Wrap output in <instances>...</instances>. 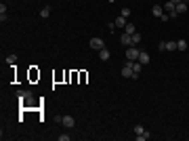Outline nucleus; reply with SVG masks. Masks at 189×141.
<instances>
[{
  "instance_id": "f257e3e1",
  "label": "nucleus",
  "mask_w": 189,
  "mask_h": 141,
  "mask_svg": "<svg viewBox=\"0 0 189 141\" xmlns=\"http://www.w3.org/2000/svg\"><path fill=\"white\" fill-rule=\"evenodd\" d=\"M88 47L93 48V51H101V48H105V42H103V38H90V42H88Z\"/></svg>"
},
{
  "instance_id": "f03ea898",
  "label": "nucleus",
  "mask_w": 189,
  "mask_h": 141,
  "mask_svg": "<svg viewBox=\"0 0 189 141\" xmlns=\"http://www.w3.org/2000/svg\"><path fill=\"white\" fill-rule=\"evenodd\" d=\"M139 53H141V51L137 47H128L126 48V59H128V61H137V59H139Z\"/></svg>"
},
{
  "instance_id": "7ed1b4c3",
  "label": "nucleus",
  "mask_w": 189,
  "mask_h": 141,
  "mask_svg": "<svg viewBox=\"0 0 189 141\" xmlns=\"http://www.w3.org/2000/svg\"><path fill=\"white\" fill-rule=\"evenodd\" d=\"M122 76H124V78H132V76H135V72H132V61H126V63L122 65Z\"/></svg>"
},
{
  "instance_id": "20e7f679",
  "label": "nucleus",
  "mask_w": 189,
  "mask_h": 141,
  "mask_svg": "<svg viewBox=\"0 0 189 141\" xmlns=\"http://www.w3.org/2000/svg\"><path fill=\"white\" fill-rule=\"evenodd\" d=\"M120 42H122V47H132V34H126V32H122V36H120Z\"/></svg>"
},
{
  "instance_id": "39448f33",
  "label": "nucleus",
  "mask_w": 189,
  "mask_h": 141,
  "mask_svg": "<svg viewBox=\"0 0 189 141\" xmlns=\"http://www.w3.org/2000/svg\"><path fill=\"white\" fill-rule=\"evenodd\" d=\"M65 129H74L76 126V118H71V116H63V122H61Z\"/></svg>"
},
{
  "instance_id": "423d86ee",
  "label": "nucleus",
  "mask_w": 189,
  "mask_h": 141,
  "mask_svg": "<svg viewBox=\"0 0 189 141\" xmlns=\"http://www.w3.org/2000/svg\"><path fill=\"white\" fill-rule=\"evenodd\" d=\"M137 61H139L141 65H147V63L151 61V57H149V53H145V51H141V53H139V59H137Z\"/></svg>"
},
{
  "instance_id": "0eeeda50",
  "label": "nucleus",
  "mask_w": 189,
  "mask_h": 141,
  "mask_svg": "<svg viewBox=\"0 0 189 141\" xmlns=\"http://www.w3.org/2000/svg\"><path fill=\"white\" fill-rule=\"evenodd\" d=\"M162 6H164V13H168V15L177 13V11H175V2H172V0H168V2H164ZM177 15H179V13H177Z\"/></svg>"
},
{
  "instance_id": "6e6552de",
  "label": "nucleus",
  "mask_w": 189,
  "mask_h": 141,
  "mask_svg": "<svg viewBox=\"0 0 189 141\" xmlns=\"http://www.w3.org/2000/svg\"><path fill=\"white\" fill-rule=\"evenodd\" d=\"M175 11H177L179 15L187 13V2H177V4H175Z\"/></svg>"
},
{
  "instance_id": "1a4fd4ad",
  "label": "nucleus",
  "mask_w": 189,
  "mask_h": 141,
  "mask_svg": "<svg viewBox=\"0 0 189 141\" xmlns=\"http://www.w3.org/2000/svg\"><path fill=\"white\" fill-rule=\"evenodd\" d=\"M151 13H154L155 17H162V15H164V6H162V4H154Z\"/></svg>"
},
{
  "instance_id": "9d476101",
  "label": "nucleus",
  "mask_w": 189,
  "mask_h": 141,
  "mask_svg": "<svg viewBox=\"0 0 189 141\" xmlns=\"http://www.w3.org/2000/svg\"><path fill=\"white\" fill-rule=\"evenodd\" d=\"M114 23H116V27H126L128 21H126V17H122V15H120V17H116V21H114Z\"/></svg>"
},
{
  "instance_id": "9b49d317",
  "label": "nucleus",
  "mask_w": 189,
  "mask_h": 141,
  "mask_svg": "<svg viewBox=\"0 0 189 141\" xmlns=\"http://www.w3.org/2000/svg\"><path fill=\"white\" fill-rule=\"evenodd\" d=\"M17 97H19V99H27V101H32V93H30V91H19Z\"/></svg>"
},
{
  "instance_id": "f8f14e48",
  "label": "nucleus",
  "mask_w": 189,
  "mask_h": 141,
  "mask_svg": "<svg viewBox=\"0 0 189 141\" xmlns=\"http://www.w3.org/2000/svg\"><path fill=\"white\" fill-rule=\"evenodd\" d=\"M99 59H101V61H107V59H109V51H107V48H101V51H99Z\"/></svg>"
},
{
  "instance_id": "ddd939ff",
  "label": "nucleus",
  "mask_w": 189,
  "mask_h": 141,
  "mask_svg": "<svg viewBox=\"0 0 189 141\" xmlns=\"http://www.w3.org/2000/svg\"><path fill=\"white\" fill-rule=\"evenodd\" d=\"M141 70H143V65H141V63H139V61H132V72H135L137 76L141 74Z\"/></svg>"
},
{
  "instance_id": "4468645a",
  "label": "nucleus",
  "mask_w": 189,
  "mask_h": 141,
  "mask_svg": "<svg viewBox=\"0 0 189 141\" xmlns=\"http://www.w3.org/2000/svg\"><path fill=\"white\" fill-rule=\"evenodd\" d=\"M149 137H151V133H149V131H145V133H141V135H137V141H147Z\"/></svg>"
},
{
  "instance_id": "2eb2a0df",
  "label": "nucleus",
  "mask_w": 189,
  "mask_h": 141,
  "mask_svg": "<svg viewBox=\"0 0 189 141\" xmlns=\"http://www.w3.org/2000/svg\"><path fill=\"white\" fill-rule=\"evenodd\" d=\"M124 32H126V34H135V32H137V27H135V23H126V27H124Z\"/></svg>"
},
{
  "instance_id": "dca6fc26",
  "label": "nucleus",
  "mask_w": 189,
  "mask_h": 141,
  "mask_svg": "<svg viewBox=\"0 0 189 141\" xmlns=\"http://www.w3.org/2000/svg\"><path fill=\"white\" fill-rule=\"evenodd\" d=\"M48 15H50V6H44V9L40 11V17H42V19H48Z\"/></svg>"
},
{
  "instance_id": "f3484780",
  "label": "nucleus",
  "mask_w": 189,
  "mask_h": 141,
  "mask_svg": "<svg viewBox=\"0 0 189 141\" xmlns=\"http://www.w3.org/2000/svg\"><path fill=\"white\" fill-rule=\"evenodd\" d=\"M15 61H17V55H15V53L6 55V63H9V65H15Z\"/></svg>"
},
{
  "instance_id": "a211bd4d",
  "label": "nucleus",
  "mask_w": 189,
  "mask_h": 141,
  "mask_svg": "<svg viewBox=\"0 0 189 141\" xmlns=\"http://www.w3.org/2000/svg\"><path fill=\"white\" fill-rule=\"evenodd\" d=\"M139 42H141V34H132V47H139Z\"/></svg>"
},
{
  "instance_id": "6ab92c4d",
  "label": "nucleus",
  "mask_w": 189,
  "mask_h": 141,
  "mask_svg": "<svg viewBox=\"0 0 189 141\" xmlns=\"http://www.w3.org/2000/svg\"><path fill=\"white\" fill-rule=\"evenodd\" d=\"M177 48L179 51H187V42L185 40H177Z\"/></svg>"
},
{
  "instance_id": "aec40b11",
  "label": "nucleus",
  "mask_w": 189,
  "mask_h": 141,
  "mask_svg": "<svg viewBox=\"0 0 189 141\" xmlns=\"http://www.w3.org/2000/svg\"><path fill=\"white\" fill-rule=\"evenodd\" d=\"M166 51H177V42H175V40L166 42Z\"/></svg>"
},
{
  "instance_id": "412c9836",
  "label": "nucleus",
  "mask_w": 189,
  "mask_h": 141,
  "mask_svg": "<svg viewBox=\"0 0 189 141\" xmlns=\"http://www.w3.org/2000/svg\"><path fill=\"white\" fill-rule=\"evenodd\" d=\"M141 133H145V129H143L141 124H137V126H135V135H141Z\"/></svg>"
},
{
  "instance_id": "4be33fe9",
  "label": "nucleus",
  "mask_w": 189,
  "mask_h": 141,
  "mask_svg": "<svg viewBox=\"0 0 189 141\" xmlns=\"http://www.w3.org/2000/svg\"><path fill=\"white\" fill-rule=\"evenodd\" d=\"M120 15H122V17H130V9H122Z\"/></svg>"
},
{
  "instance_id": "5701e85b",
  "label": "nucleus",
  "mask_w": 189,
  "mask_h": 141,
  "mask_svg": "<svg viewBox=\"0 0 189 141\" xmlns=\"http://www.w3.org/2000/svg\"><path fill=\"white\" fill-rule=\"evenodd\" d=\"M0 15H6V6H4V2L0 4Z\"/></svg>"
},
{
  "instance_id": "b1692460",
  "label": "nucleus",
  "mask_w": 189,
  "mask_h": 141,
  "mask_svg": "<svg viewBox=\"0 0 189 141\" xmlns=\"http://www.w3.org/2000/svg\"><path fill=\"white\" fill-rule=\"evenodd\" d=\"M59 141H70V135H59Z\"/></svg>"
},
{
  "instance_id": "393cba45",
  "label": "nucleus",
  "mask_w": 189,
  "mask_h": 141,
  "mask_svg": "<svg viewBox=\"0 0 189 141\" xmlns=\"http://www.w3.org/2000/svg\"><path fill=\"white\" fill-rule=\"evenodd\" d=\"M172 2H175V4H177V2H183V0H172Z\"/></svg>"
},
{
  "instance_id": "a878e982",
  "label": "nucleus",
  "mask_w": 189,
  "mask_h": 141,
  "mask_svg": "<svg viewBox=\"0 0 189 141\" xmlns=\"http://www.w3.org/2000/svg\"><path fill=\"white\" fill-rule=\"evenodd\" d=\"M183 2H187V4H189V0H183Z\"/></svg>"
},
{
  "instance_id": "bb28decb",
  "label": "nucleus",
  "mask_w": 189,
  "mask_h": 141,
  "mask_svg": "<svg viewBox=\"0 0 189 141\" xmlns=\"http://www.w3.org/2000/svg\"><path fill=\"white\" fill-rule=\"evenodd\" d=\"M109 2H116V0H109Z\"/></svg>"
}]
</instances>
